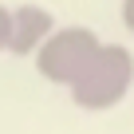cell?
<instances>
[{
  "mask_svg": "<svg viewBox=\"0 0 134 134\" xmlns=\"http://www.w3.org/2000/svg\"><path fill=\"white\" fill-rule=\"evenodd\" d=\"M134 87V55L122 43H103L95 63L71 87V103L79 110H114Z\"/></svg>",
  "mask_w": 134,
  "mask_h": 134,
  "instance_id": "obj_1",
  "label": "cell"
},
{
  "mask_svg": "<svg viewBox=\"0 0 134 134\" xmlns=\"http://www.w3.org/2000/svg\"><path fill=\"white\" fill-rule=\"evenodd\" d=\"M99 47H103V40H99L95 28H87V24H59L51 32V40L36 55V71H40L43 83L71 91L83 79V71L95 63Z\"/></svg>",
  "mask_w": 134,
  "mask_h": 134,
  "instance_id": "obj_2",
  "label": "cell"
},
{
  "mask_svg": "<svg viewBox=\"0 0 134 134\" xmlns=\"http://www.w3.org/2000/svg\"><path fill=\"white\" fill-rule=\"evenodd\" d=\"M55 16L43 8V4H16L12 8V43H8V55H20V59H36L40 47L51 40L55 32Z\"/></svg>",
  "mask_w": 134,
  "mask_h": 134,
  "instance_id": "obj_3",
  "label": "cell"
},
{
  "mask_svg": "<svg viewBox=\"0 0 134 134\" xmlns=\"http://www.w3.org/2000/svg\"><path fill=\"white\" fill-rule=\"evenodd\" d=\"M8 43H12V8L0 4V55L8 51Z\"/></svg>",
  "mask_w": 134,
  "mask_h": 134,
  "instance_id": "obj_4",
  "label": "cell"
},
{
  "mask_svg": "<svg viewBox=\"0 0 134 134\" xmlns=\"http://www.w3.org/2000/svg\"><path fill=\"white\" fill-rule=\"evenodd\" d=\"M118 20H122V28L134 36V0H122V4H118Z\"/></svg>",
  "mask_w": 134,
  "mask_h": 134,
  "instance_id": "obj_5",
  "label": "cell"
}]
</instances>
